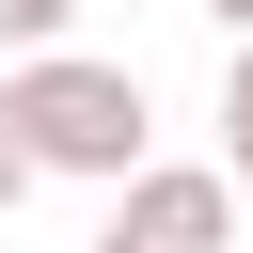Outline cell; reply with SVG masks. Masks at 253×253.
Segmentation results:
<instances>
[{
    "label": "cell",
    "instance_id": "1",
    "mask_svg": "<svg viewBox=\"0 0 253 253\" xmlns=\"http://www.w3.org/2000/svg\"><path fill=\"white\" fill-rule=\"evenodd\" d=\"M0 126L32 142V174H79V190H142V174H158V111H142V79L95 63V47L16 63V79H0Z\"/></svg>",
    "mask_w": 253,
    "mask_h": 253
},
{
    "label": "cell",
    "instance_id": "2",
    "mask_svg": "<svg viewBox=\"0 0 253 253\" xmlns=\"http://www.w3.org/2000/svg\"><path fill=\"white\" fill-rule=\"evenodd\" d=\"M95 253H237V174L221 158H158L142 190H111Z\"/></svg>",
    "mask_w": 253,
    "mask_h": 253
},
{
    "label": "cell",
    "instance_id": "3",
    "mask_svg": "<svg viewBox=\"0 0 253 253\" xmlns=\"http://www.w3.org/2000/svg\"><path fill=\"white\" fill-rule=\"evenodd\" d=\"M221 174H237V190H253V47H237V63H221Z\"/></svg>",
    "mask_w": 253,
    "mask_h": 253
},
{
    "label": "cell",
    "instance_id": "4",
    "mask_svg": "<svg viewBox=\"0 0 253 253\" xmlns=\"http://www.w3.org/2000/svg\"><path fill=\"white\" fill-rule=\"evenodd\" d=\"M63 16H79V0H0V47H16V63H47V47H63Z\"/></svg>",
    "mask_w": 253,
    "mask_h": 253
},
{
    "label": "cell",
    "instance_id": "5",
    "mask_svg": "<svg viewBox=\"0 0 253 253\" xmlns=\"http://www.w3.org/2000/svg\"><path fill=\"white\" fill-rule=\"evenodd\" d=\"M16 206H32V142L0 126V221H16Z\"/></svg>",
    "mask_w": 253,
    "mask_h": 253
},
{
    "label": "cell",
    "instance_id": "6",
    "mask_svg": "<svg viewBox=\"0 0 253 253\" xmlns=\"http://www.w3.org/2000/svg\"><path fill=\"white\" fill-rule=\"evenodd\" d=\"M206 16H221V32H237V47H253V0H206Z\"/></svg>",
    "mask_w": 253,
    "mask_h": 253
}]
</instances>
